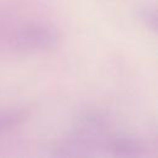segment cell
<instances>
[{"instance_id":"cell-1","label":"cell","mask_w":158,"mask_h":158,"mask_svg":"<svg viewBox=\"0 0 158 158\" xmlns=\"http://www.w3.org/2000/svg\"><path fill=\"white\" fill-rule=\"evenodd\" d=\"M12 49L22 53L46 52L56 48L60 41L57 28L47 23H26L17 27L7 38Z\"/></svg>"},{"instance_id":"cell-2","label":"cell","mask_w":158,"mask_h":158,"mask_svg":"<svg viewBox=\"0 0 158 158\" xmlns=\"http://www.w3.org/2000/svg\"><path fill=\"white\" fill-rule=\"evenodd\" d=\"M106 148L117 157H141L144 154V146L136 136L126 132H116L107 138Z\"/></svg>"},{"instance_id":"cell-3","label":"cell","mask_w":158,"mask_h":158,"mask_svg":"<svg viewBox=\"0 0 158 158\" xmlns=\"http://www.w3.org/2000/svg\"><path fill=\"white\" fill-rule=\"evenodd\" d=\"M30 111L27 107H12L0 111V137L28 120Z\"/></svg>"},{"instance_id":"cell-4","label":"cell","mask_w":158,"mask_h":158,"mask_svg":"<svg viewBox=\"0 0 158 158\" xmlns=\"http://www.w3.org/2000/svg\"><path fill=\"white\" fill-rule=\"evenodd\" d=\"M137 17L139 19V21L151 31H156L157 30V12L154 10V7L149 6V5H142L136 10Z\"/></svg>"},{"instance_id":"cell-5","label":"cell","mask_w":158,"mask_h":158,"mask_svg":"<svg viewBox=\"0 0 158 158\" xmlns=\"http://www.w3.org/2000/svg\"><path fill=\"white\" fill-rule=\"evenodd\" d=\"M4 36H5V30H4V26H2V21H0V41Z\"/></svg>"}]
</instances>
